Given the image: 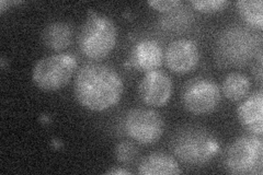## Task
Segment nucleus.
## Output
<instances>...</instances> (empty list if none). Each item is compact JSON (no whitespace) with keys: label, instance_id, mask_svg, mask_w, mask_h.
<instances>
[{"label":"nucleus","instance_id":"1","mask_svg":"<svg viewBox=\"0 0 263 175\" xmlns=\"http://www.w3.org/2000/svg\"><path fill=\"white\" fill-rule=\"evenodd\" d=\"M124 83L118 71L108 65L90 63L78 70L73 93L78 103L87 110L102 112L117 105Z\"/></svg>","mask_w":263,"mask_h":175},{"label":"nucleus","instance_id":"2","mask_svg":"<svg viewBox=\"0 0 263 175\" xmlns=\"http://www.w3.org/2000/svg\"><path fill=\"white\" fill-rule=\"evenodd\" d=\"M171 149L183 163L200 166L216 155L219 145L209 130L197 126H185L175 134Z\"/></svg>","mask_w":263,"mask_h":175},{"label":"nucleus","instance_id":"3","mask_svg":"<svg viewBox=\"0 0 263 175\" xmlns=\"http://www.w3.org/2000/svg\"><path fill=\"white\" fill-rule=\"evenodd\" d=\"M118 29L115 23L104 14L91 12L79 33L80 51L90 60H102L115 47Z\"/></svg>","mask_w":263,"mask_h":175},{"label":"nucleus","instance_id":"4","mask_svg":"<svg viewBox=\"0 0 263 175\" xmlns=\"http://www.w3.org/2000/svg\"><path fill=\"white\" fill-rule=\"evenodd\" d=\"M263 143L261 136L246 135L237 138L226 149L223 164L227 172L237 175L261 174Z\"/></svg>","mask_w":263,"mask_h":175},{"label":"nucleus","instance_id":"5","mask_svg":"<svg viewBox=\"0 0 263 175\" xmlns=\"http://www.w3.org/2000/svg\"><path fill=\"white\" fill-rule=\"evenodd\" d=\"M77 69L76 58L69 54H54L40 60L32 70V80L43 91L64 88Z\"/></svg>","mask_w":263,"mask_h":175},{"label":"nucleus","instance_id":"6","mask_svg":"<svg viewBox=\"0 0 263 175\" xmlns=\"http://www.w3.org/2000/svg\"><path fill=\"white\" fill-rule=\"evenodd\" d=\"M257 38L253 33L241 27L226 29L217 42V56L227 66H240L256 53Z\"/></svg>","mask_w":263,"mask_h":175},{"label":"nucleus","instance_id":"7","mask_svg":"<svg viewBox=\"0 0 263 175\" xmlns=\"http://www.w3.org/2000/svg\"><path fill=\"white\" fill-rule=\"evenodd\" d=\"M181 100L189 112L204 115L216 110L220 103L221 93L217 83L213 80L195 78L183 87Z\"/></svg>","mask_w":263,"mask_h":175},{"label":"nucleus","instance_id":"8","mask_svg":"<svg viewBox=\"0 0 263 175\" xmlns=\"http://www.w3.org/2000/svg\"><path fill=\"white\" fill-rule=\"evenodd\" d=\"M126 134L142 145H153L161 138L164 123L161 116L148 108H134L124 121Z\"/></svg>","mask_w":263,"mask_h":175},{"label":"nucleus","instance_id":"9","mask_svg":"<svg viewBox=\"0 0 263 175\" xmlns=\"http://www.w3.org/2000/svg\"><path fill=\"white\" fill-rule=\"evenodd\" d=\"M142 101L151 106L160 107L169 102L172 94V81L168 74L160 70L146 72L138 86Z\"/></svg>","mask_w":263,"mask_h":175},{"label":"nucleus","instance_id":"10","mask_svg":"<svg viewBox=\"0 0 263 175\" xmlns=\"http://www.w3.org/2000/svg\"><path fill=\"white\" fill-rule=\"evenodd\" d=\"M168 68L179 74L193 71L200 61L199 48L194 41L181 38L169 44L164 53Z\"/></svg>","mask_w":263,"mask_h":175},{"label":"nucleus","instance_id":"11","mask_svg":"<svg viewBox=\"0 0 263 175\" xmlns=\"http://www.w3.org/2000/svg\"><path fill=\"white\" fill-rule=\"evenodd\" d=\"M237 118L252 135L263 134V93L259 90L247 98L237 108Z\"/></svg>","mask_w":263,"mask_h":175},{"label":"nucleus","instance_id":"12","mask_svg":"<svg viewBox=\"0 0 263 175\" xmlns=\"http://www.w3.org/2000/svg\"><path fill=\"white\" fill-rule=\"evenodd\" d=\"M163 57L162 49L157 42L143 40L134 46L130 56V64L138 70L149 72L160 67Z\"/></svg>","mask_w":263,"mask_h":175},{"label":"nucleus","instance_id":"13","mask_svg":"<svg viewBox=\"0 0 263 175\" xmlns=\"http://www.w3.org/2000/svg\"><path fill=\"white\" fill-rule=\"evenodd\" d=\"M141 175H178L182 173L175 158L163 152L146 155L137 169Z\"/></svg>","mask_w":263,"mask_h":175},{"label":"nucleus","instance_id":"14","mask_svg":"<svg viewBox=\"0 0 263 175\" xmlns=\"http://www.w3.org/2000/svg\"><path fill=\"white\" fill-rule=\"evenodd\" d=\"M42 38L49 49L63 51L71 44L72 29L66 22H53L44 29Z\"/></svg>","mask_w":263,"mask_h":175},{"label":"nucleus","instance_id":"15","mask_svg":"<svg viewBox=\"0 0 263 175\" xmlns=\"http://www.w3.org/2000/svg\"><path fill=\"white\" fill-rule=\"evenodd\" d=\"M251 88L250 79L240 72H230L221 85L224 95L233 102L241 101L248 96Z\"/></svg>","mask_w":263,"mask_h":175},{"label":"nucleus","instance_id":"16","mask_svg":"<svg viewBox=\"0 0 263 175\" xmlns=\"http://www.w3.org/2000/svg\"><path fill=\"white\" fill-rule=\"evenodd\" d=\"M237 10L241 18L253 27L262 30L263 28V3L261 0H240L236 4Z\"/></svg>","mask_w":263,"mask_h":175},{"label":"nucleus","instance_id":"17","mask_svg":"<svg viewBox=\"0 0 263 175\" xmlns=\"http://www.w3.org/2000/svg\"><path fill=\"white\" fill-rule=\"evenodd\" d=\"M115 157L120 163L127 164L133 162L137 157V148L133 143L122 141L115 148Z\"/></svg>","mask_w":263,"mask_h":175},{"label":"nucleus","instance_id":"18","mask_svg":"<svg viewBox=\"0 0 263 175\" xmlns=\"http://www.w3.org/2000/svg\"><path fill=\"white\" fill-rule=\"evenodd\" d=\"M190 4L194 9L204 13L221 11L228 5L225 0H191Z\"/></svg>","mask_w":263,"mask_h":175},{"label":"nucleus","instance_id":"19","mask_svg":"<svg viewBox=\"0 0 263 175\" xmlns=\"http://www.w3.org/2000/svg\"><path fill=\"white\" fill-rule=\"evenodd\" d=\"M147 4L148 6H151L153 9L161 12L175 10L178 7L182 5L180 0H149V2H147Z\"/></svg>","mask_w":263,"mask_h":175},{"label":"nucleus","instance_id":"20","mask_svg":"<svg viewBox=\"0 0 263 175\" xmlns=\"http://www.w3.org/2000/svg\"><path fill=\"white\" fill-rule=\"evenodd\" d=\"M105 174L108 175H129L130 172L123 169V168H117V169H111L109 171H106Z\"/></svg>","mask_w":263,"mask_h":175},{"label":"nucleus","instance_id":"21","mask_svg":"<svg viewBox=\"0 0 263 175\" xmlns=\"http://www.w3.org/2000/svg\"><path fill=\"white\" fill-rule=\"evenodd\" d=\"M7 5H9V3L5 2V0H3V2H0V12H2V13L5 12L6 8H7Z\"/></svg>","mask_w":263,"mask_h":175}]
</instances>
